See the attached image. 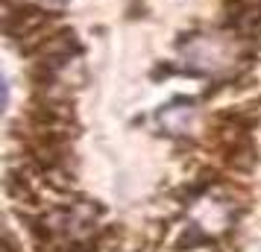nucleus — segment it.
<instances>
[{
  "instance_id": "7ed1b4c3",
  "label": "nucleus",
  "mask_w": 261,
  "mask_h": 252,
  "mask_svg": "<svg viewBox=\"0 0 261 252\" xmlns=\"http://www.w3.org/2000/svg\"><path fill=\"white\" fill-rule=\"evenodd\" d=\"M194 118V106H191L188 100H176V103H170L159 111V123L165 126V132L170 135H182L188 132V123Z\"/></svg>"
},
{
  "instance_id": "39448f33",
  "label": "nucleus",
  "mask_w": 261,
  "mask_h": 252,
  "mask_svg": "<svg viewBox=\"0 0 261 252\" xmlns=\"http://www.w3.org/2000/svg\"><path fill=\"white\" fill-rule=\"evenodd\" d=\"M3 252H18L15 249V240H12V235L6 232V238H3Z\"/></svg>"
},
{
  "instance_id": "f03ea898",
  "label": "nucleus",
  "mask_w": 261,
  "mask_h": 252,
  "mask_svg": "<svg viewBox=\"0 0 261 252\" xmlns=\"http://www.w3.org/2000/svg\"><path fill=\"white\" fill-rule=\"evenodd\" d=\"M226 21L232 33L252 41L261 33V0H226Z\"/></svg>"
},
{
  "instance_id": "f257e3e1",
  "label": "nucleus",
  "mask_w": 261,
  "mask_h": 252,
  "mask_svg": "<svg viewBox=\"0 0 261 252\" xmlns=\"http://www.w3.org/2000/svg\"><path fill=\"white\" fill-rule=\"evenodd\" d=\"M179 59L191 73L200 76H235L247 68L252 53L247 50V38L226 30V33H197L179 41Z\"/></svg>"
},
{
  "instance_id": "20e7f679",
  "label": "nucleus",
  "mask_w": 261,
  "mask_h": 252,
  "mask_svg": "<svg viewBox=\"0 0 261 252\" xmlns=\"http://www.w3.org/2000/svg\"><path fill=\"white\" fill-rule=\"evenodd\" d=\"M205 243H212V238L202 232V226L197 223H191L185 232H182V238L176 240V252H188V249H197V246H205Z\"/></svg>"
}]
</instances>
